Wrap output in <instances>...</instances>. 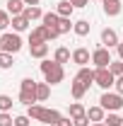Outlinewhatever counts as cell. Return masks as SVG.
<instances>
[{
    "mask_svg": "<svg viewBox=\"0 0 123 126\" xmlns=\"http://www.w3.org/2000/svg\"><path fill=\"white\" fill-rule=\"evenodd\" d=\"M101 5H104V15L106 17H116L121 15V0H101Z\"/></svg>",
    "mask_w": 123,
    "mask_h": 126,
    "instance_id": "obj_9",
    "label": "cell"
},
{
    "mask_svg": "<svg viewBox=\"0 0 123 126\" xmlns=\"http://www.w3.org/2000/svg\"><path fill=\"white\" fill-rule=\"evenodd\" d=\"M70 58H73V53H70L65 46H58V48H56V53H53V61L61 63V65H63V63H68Z\"/></svg>",
    "mask_w": 123,
    "mask_h": 126,
    "instance_id": "obj_20",
    "label": "cell"
},
{
    "mask_svg": "<svg viewBox=\"0 0 123 126\" xmlns=\"http://www.w3.org/2000/svg\"><path fill=\"white\" fill-rule=\"evenodd\" d=\"M113 87H116V92H118V94H123V75H118V78H116Z\"/></svg>",
    "mask_w": 123,
    "mask_h": 126,
    "instance_id": "obj_35",
    "label": "cell"
},
{
    "mask_svg": "<svg viewBox=\"0 0 123 126\" xmlns=\"http://www.w3.org/2000/svg\"><path fill=\"white\" fill-rule=\"evenodd\" d=\"M73 63H77L80 68L89 65V63H92V53H89V48H85V46L75 48V51H73Z\"/></svg>",
    "mask_w": 123,
    "mask_h": 126,
    "instance_id": "obj_7",
    "label": "cell"
},
{
    "mask_svg": "<svg viewBox=\"0 0 123 126\" xmlns=\"http://www.w3.org/2000/svg\"><path fill=\"white\" fill-rule=\"evenodd\" d=\"M44 41L48 44V36H46V27H44V24H39L36 29H31V34H29V44H44Z\"/></svg>",
    "mask_w": 123,
    "mask_h": 126,
    "instance_id": "obj_11",
    "label": "cell"
},
{
    "mask_svg": "<svg viewBox=\"0 0 123 126\" xmlns=\"http://www.w3.org/2000/svg\"><path fill=\"white\" fill-rule=\"evenodd\" d=\"M99 104L104 107V111H118L123 107V94H118V92H104L101 97H99Z\"/></svg>",
    "mask_w": 123,
    "mask_h": 126,
    "instance_id": "obj_4",
    "label": "cell"
},
{
    "mask_svg": "<svg viewBox=\"0 0 123 126\" xmlns=\"http://www.w3.org/2000/svg\"><path fill=\"white\" fill-rule=\"evenodd\" d=\"M41 22H44V27H48V29H56L58 22H61V15H58V12H44Z\"/></svg>",
    "mask_w": 123,
    "mask_h": 126,
    "instance_id": "obj_16",
    "label": "cell"
},
{
    "mask_svg": "<svg viewBox=\"0 0 123 126\" xmlns=\"http://www.w3.org/2000/svg\"><path fill=\"white\" fill-rule=\"evenodd\" d=\"M87 90H89V87H87L82 80H77V78L73 80V85H70V92H73V97H75V99H82V97L87 94Z\"/></svg>",
    "mask_w": 123,
    "mask_h": 126,
    "instance_id": "obj_14",
    "label": "cell"
},
{
    "mask_svg": "<svg viewBox=\"0 0 123 126\" xmlns=\"http://www.w3.org/2000/svg\"><path fill=\"white\" fill-rule=\"evenodd\" d=\"M19 102H22V104H27V107L36 104V90H34V92H27V90H19Z\"/></svg>",
    "mask_w": 123,
    "mask_h": 126,
    "instance_id": "obj_23",
    "label": "cell"
},
{
    "mask_svg": "<svg viewBox=\"0 0 123 126\" xmlns=\"http://www.w3.org/2000/svg\"><path fill=\"white\" fill-rule=\"evenodd\" d=\"M104 124L106 126H123V119L116 111H109V116H104Z\"/></svg>",
    "mask_w": 123,
    "mask_h": 126,
    "instance_id": "obj_25",
    "label": "cell"
},
{
    "mask_svg": "<svg viewBox=\"0 0 123 126\" xmlns=\"http://www.w3.org/2000/svg\"><path fill=\"white\" fill-rule=\"evenodd\" d=\"M41 73H44V80H46L48 85H58V82H63V78H65L63 65L56 63V61H48V58L41 61Z\"/></svg>",
    "mask_w": 123,
    "mask_h": 126,
    "instance_id": "obj_2",
    "label": "cell"
},
{
    "mask_svg": "<svg viewBox=\"0 0 123 126\" xmlns=\"http://www.w3.org/2000/svg\"><path fill=\"white\" fill-rule=\"evenodd\" d=\"M101 44L106 48H111V46H118L121 41H118V34H116V29H101Z\"/></svg>",
    "mask_w": 123,
    "mask_h": 126,
    "instance_id": "obj_8",
    "label": "cell"
},
{
    "mask_svg": "<svg viewBox=\"0 0 123 126\" xmlns=\"http://www.w3.org/2000/svg\"><path fill=\"white\" fill-rule=\"evenodd\" d=\"M24 7H27V5H24V0H7V12H10L12 17L22 15V12H24Z\"/></svg>",
    "mask_w": 123,
    "mask_h": 126,
    "instance_id": "obj_19",
    "label": "cell"
},
{
    "mask_svg": "<svg viewBox=\"0 0 123 126\" xmlns=\"http://www.w3.org/2000/svg\"><path fill=\"white\" fill-rule=\"evenodd\" d=\"M19 90H27V92H34V90H36V80H34V78H24L22 82H19Z\"/></svg>",
    "mask_w": 123,
    "mask_h": 126,
    "instance_id": "obj_28",
    "label": "cell"
},
{
    "mask_svg": "<svg viewBox=\"0 0 123 126\" xmlns=\"http://www.w3.org/2000/svg\"><path fill=\"white\" fill-rule=\"evenodd\" d=\"M12 104H15V102H12L10 94H0V111H10V109H12Z\"/></svg>",
    "mask_w": 123,
    "mask_h": 126,
    "instance_id": "obj_27",
    "label": "cell"
},
{
    "mask_svg": "<svg viewBox=\"0 0 123 126\" xmlns=\"http://www.w3.org/2000/svg\"><path fill=\"white\" fill-rule=\"evenodd\" d=\"M56 29L61 32V34H68V32L73 29V22H70V17H61V22H58V27Z\"/></svg>",
    "mask_w": 123,
    "mask_h": 126,
    "instance_id": "obj_26",
    "label": "cell"
},
{
    "mask_svg": "<svg viewBox=\"0 0 123 126\" xmlns=\"http://www.w3.org/2000/svg\"><path fill=\"white\" fill-rule=\"evenodd\" d=\"M109 70L118 78V75H123V61H111V65H109Z\"/></svg>",
    "mask_w": 123,
    "mask_h": 126,
    "instance_id": "obj_32",
    "label": "cell"
},
{
    "mask_svg": "<svg viewBox=\"0 0 123 126\" xmlns=\"http://www.w3.org/2000/svg\"><path fill=\"white\" fill-rule=\"evenodd\" d=\"M0 53H2V46H0Z\"/></svg>",
    "mask_w": 123,
    "mask_h": 126,
    "instance_id": "obj_41",
    "label": "cell"
},
{
    "mask_svg": "<svg viewBox=\"0 0 123 126\" xmlns=\"http://www.w3.org/2000/svg\"><path fill=\"white\" fill-rule=\"evenodd\" d=\"M73 10H75V5H73L70 0H61L58 7H56V12H58L61 17H70V15H73Z\"/></svg>",
    "mask_w": 123,
    "mask_h": 126,
    "instance_id": "obj_21",
    "label": "cell"
},
{
    "mask_svg": "<svg viewBox=\"0 0 123 126\" xmlns=\"http://www.w3.org/2000/svg\"><path fill=\"white\" fill-rule=\"evenodd\" d=\"M12 53H0V68L2 70H7V68H12Z\"/></svg>",
    "mask_w": 123,
    "mask_h": 126,
    "instance_id": "obj_29",
    "label": "cell"
},
{
    "mask_svg": "<svg viewBox=\"0 0 123 126\" xmlns=\"http://www.w3.org/2000/svg\"><path fill=\"white\" fill-rule=\"evenodd\" d=\"M27 116L34 119V121H41V124L56 126L58 119H61V111L58 109H46V107H41V104H31V107H27Z\"/></svg>",
    "mask_w": 123,
    "mask_h": 126,
    "instance_id": "obj_1",
    "label": "cell"
},
{
    "mask_svg": "<svg viewBox=\"0 0 123 126\" xmlns=\"http://www.w3.org/2000/svg\"><path fill=\"white\" fill-rule=\"evenodd\" d=\"M113 82H116V75L109 70V68H97V73H94V85H99L104 92L113 87Z\"/></svg>",
    "mask_w": 123,
    "mask_h": 126,
    "instance_id": "obj_5",
    "label": "cell"
},
{
    "mask_svg": "<svg viewBox=\"0 0 123 126\" xmlns=\"http://www.w3.org/2000/svg\"><path fill=\"white\" fill-rule=\"evenodd\" d=\"M0 126H15V119L10 111H0Z\"/></svg>",
    "mask_w": 123,
    "mask_h": 126,
    "instance_id": "obj_30",
    "label": "cell"
},
{
    "mask_svg": "<svg viewBox=\"0 0 123 126\" xmlns=\"http://www.w3.org/2000/svg\"><path fill=\"white\" fill-rule=\"evenodd\" d=\"M10 24H12V29L19 34V32H27V29H29V24H31V22H29V19H27L24 15H17V17H12V22H10Z\"/></svg>",
    "mask_w": 123,
    "mask_h": 126,
    "instance_id": "obj_15",
    "label": "cell"
},
{
    "mask_svg": "<svg viewBox=\"0 0 123 126\" xmlns=\"http://www.w3.org/2000/svg\"><path fill=\"white\" fill-rule=\"evenodd\" d=\"M24 5H39V0H24Z\"/></svg>",
    "mask_w": 123,
    "mask_h": 126,
    "instance_id": "obj_39",
    "label": "cell"
},
{
    "mask_svg": "<svg viewBox=\"0 0 123 126\" xmlns=\"http://www.w3.org/2000/svg\"><path fill=\"white\" fill-rule=\"evenodd\" d=\"M73 32H75L77 36H87L89 34V22L87 19H77L75 24H73Z\"/></svg>",
    "mask_w": 123,
    "mask_h": 126,
    "instance_id": "obj_22",
    "label": "cell"
},
{
    "mask_svg": "<svg viewBox=\"0 0 123 126\" xmlns=\"http://www.w3.org/2000/svg\"><path fill=\"white\" fill-rule=\"evenodd\" d=\"M92 126H106V124H104V121H99V124H92Z\"/></svg>",
    "mask_w": 123,
    "mask_h": 126,
    "instance_id": "obj_40",
    "label": "cell"
},
{
    "mask_svg": "<svg viewBox=\"0 0 123 126\" xmlns=\"http://www.w3.org/2000/svg\"><path fill=\"white\" fill-rule=\"evenodd\" d=\"M70 2H73L75 7H87V5H89V0H70Z\"/></svg>",
    "mask_w": 123,
    "mask_h": 126,
    "instance_id": "obj_37",
    "label": "cell"
},
{
    "mask_svg": "<svg viewBox=\"0 0 123 126\" xmlns=\"http://www.w3.org/2000/svg\"><path fill=\"white\" fill-rule=\"evenodd\" d=\"M116 48H118V58H121V61H123V41H121V44H118V46H116Z\"/></svg>",
    "mask_w": 123,
    "mask_h": 126,
    "instance_id": "obj_38",
    "label": "cell"
},
{
    "mask_svg": "<svg viewBox=\"0 0 123 126\" xmlns=\"http://www.w3.org/2000/svg\"><path fill=\"white\" fill-rule=\"evenodd\" d=\"M73 124L75 126H89V119L87 116H80V119H73Z\"/></svg>",
    "mask_w": 123,
    "mask_h": 126,
    "instance_id": "obj_36",
    "label": "cell"
},
{
    "mask_svg": "<svg viewBox=\"0 0 123 126\" xmlns=\"http://www.w3.org/2000/svg\"><path fill=\"white\" fill-rule=\"evenodd\" d=\"M31 119L27 116V114H19V116H15V126H29Z\"/></svg>",
    "mask_w": 123,
    "mask_h": 126,
    "instance_id": "obj_33",
    "label": "cell"
},
{
    "mask_svg": "<svg viewBox=\"0 0 123 126\" xmlns=\"http://www.w3.org/2000/svg\"><path fill=\"white\" fill-rule=\"evenodd\" d=\"M29 53H31V58H46L48 56V44L44 41V44H29Z\"/></svg>",
    "mask_w": 123,
    "mask_h": 126,
    "instance_id": "obj_13",
    "label": "cell"
},
{
    "mask_svg": "<svg viewBox=\"0 0 123 126\" xmlns=\"http://www.w3.org/2000/svg\"><path fill=\"white\" fill-rule=\"evenodd\" d=\"M56 126H75V124H73V119H70V116H61Z\"/></svg>",
    "mask_w": 123,
    "mask_h": 126,
    "instance_id": "obj_34",
    "label": "cell"
},
{
    "mask_svg": "<svg viewBox=\"0 0 123 126\" xmlns=\"http://www.w3.org/2000/svg\"><path fill=\"white\" fill-rule=\"evenodd\" d=\"M92 63H94V68H109V65H111V53H109V48L106 46L94 48L92 51Z\"/></svg>",
    "mask_w": 123,
    "mask_h": 126,
    "instance_id": "obj_6",
    "label": "cell"
},
{
    "mask_svg": "<svg viewBox=\"0 0 123 126\" xmlns=\"http://www.w3.org/2000/svg\"><path fill=\"white\" fill-rule=\"evenodd\" d=\"M121 39H123V34H121Z\"/></svg>",
    "mask_w": 123,
    "mask_h": 126,
    "instance_id": "obj_42",
    "label": "cell"
},
{
    "mask_svg": "<svg viewBox=\"0 0 123 126\" xmlns=\"http://www.w3.org/2000/svg\"><path fill=\"white\" fill-rule=\"evenodd\" d=\"M94 73H97V68H89V65H85V68H80V70H77L75 78H77V80H82V82L89 87V85H94Z\"/></svg>",
    "mask_w": 123,
    "mask_h": 126,
    "instance_id": "obj_10",
    "label": "cell"
},
{
    "mask_svg": "<svg viewBox=\"0 0 123 126\" xmlns=\"http://www.w3.org/2000/svg\"><path fill=\"white\" fill-rule=\"evenodd\" d=\"M104 116H106V111L101 104H97V107H89L87 109V119L92 121V124H99V121H104Z\"/></svg>",
    "mask_w": 123,
    "mask_h": 126,
    "instance_id": "obj_12",
    "label": "cell"
},
{
    "mask_svg": "<svg viewBox=\"0 0 123 126\" xmlns=\"http://www.w3.org/2000/svg\"><path fill=\"white\" fill-rule=\"evenodd\" d=\"M68 111H70V119H80V116H87V109H85V107H82L80 102H73Z\"/></svg>",
    "mask_w": 123,
    "mask_h": 126,
    "instance_id": "obj_24",
    "label": "cell"
},
{
    "mask_svg": "<svg viewBox=\"0 0 123 126\" xmlns=\"http://www.w3.org/2000/svg\"><path fill=\"white\" fill-rule=\"evenodd\" d=\"M10 12H5V10H0V32H5L7 27H10Z\"/></svg>",
    "mask_w": 123,
    "mask_h": 126,
    "instance_id": "obj_31",
    "label": "cell"
},
{
    "mask_svg": "<svg viewBox=\"0 0 123 126\" xmlns=\"http://www.w3.org/2000/svg\"><path fill=\"white\" fill-rule=\"evenodd\" d=\"M51 97V85L48 82H36V102H46Z\"/></svg>",
    "mask_w": 123,
    "mask_h": 126,
    "instance_id": "obj_17",
    "label": "cell"
},
{
    "mask_svg": "<svg viewBox=\"0 0 123 126\" xmlns=\"http://www.w3.org/2000/svg\"><path fill=\"white\" fill-rule=\"evenodd\" d=\"M22 15L27 17L29 22H34V19H41V17H44V12H41V7H39V5H27Z\"/></svg>",
    "mask_w": 123,
    "mask_h": 126,
    "instance_id": "obj_18",
    "label": "cell"
},
{
    "mask_svg": "<svg viewBox=\"0 0 123 126\" xmlns=\"http://www.w3.org/2000/svg\"><path fill=\"white\" fill-rule=\"evenodd\" d=\"M0 46H2V53H12V56H15L17 51L22 48V36H19L17 32H2Z\"/></svg>",
    "mask_w": 123,
    "mask_h": 126,
    "instance_id": "obj_3",
    "label": "cell"
}]
</instances>
